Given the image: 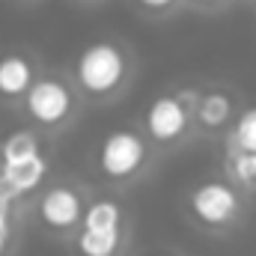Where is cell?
I'll use <instances>...</instances> for the list:
<instances>
[{
	"instance_id": "obj_7",
	"label": "cell",
	"mask_w": 256,
	"mask_h": 256,
	"mask_svg": "<svg viewBox=\"0 0 256 256\" xmlns=\"http://www.w3.org/2000/svg\"><path fill=\"white\" fill-rule=\"evenodd\" d=\"M42 218L51 226H72L80 218V200L68 188H54L42 200Z\"/></svg>"
},
{
	"instance_id": "obj_10",
	"label": "cell",
	"mask_w": 256,
	"mask_h": 256,
	"mask_svg": "<svg viewBox=\"0 0 256 256\" xmlns=\"http://www.w3.org/2000/svg\"><path fill=\"white\" fill-rule=\"evenodd\" d=\"M84 230H120V208L114 202H96L84 214Z\"/></svg>"
},
{
	"instance_id": "obj_4",
	"label": "cell",
	"mask_w": 256,
	"mask_h": 256,
	"mask_svg": "<svg viewBox=\"0 0 256 256\" xmlns=\"http://www.w3.org/2000/svg\"><path fill=\"white\" fill-rule=\"evenodd\" d=\"M191 206L194 212L208 224H226L238 212V200H236L232 188H226L220 182H208V185L196 188L191 196Z\"/></svg>"
},
{
	"instance_id": "obj_6",
	"label": "cell",
	"mask_w": 256,
	"mask_h": 256,
	"mask_svg": "<svg viewBox=\"0 0 256 256\" xmlns=\"http://www.w3.org/2000/svg\"><path fill=\"white\" fill-rule=\"evenodd\" d=\"M45 176V161L42 155H30V158H18V161H3V185L9 191H30L42 182Z\"/></svg>"
},
{
	"instance_id": "obj_1",
	"label": "cell",
	"mask_w": 256,
	"mask_h": 256,
	"mask_svg": "<svg viewBox=\"0 0 256 256\" xmlns=\"http://www.w3.org/2000/svg\"><path fill=\"white\" fill-rule=\"evenodd\" d=\"M122 72H126L122 54L108 42L86 48L80 54V63H78V78L90 92H110L122 80Z\"/></svg>"
},
{
	"instance_id": "obj_14",
	"label": "cell",
	"mask_w": 256,
	"mask_h": 256,
	"mask_svg": "<svg viewBox=\"0 0 256 256\" xmlns=\"http://www.w3.org/2000/svg\"><path fill=\"white\" fill-rule=\"evenodd\" d=\"M232 170H236V176L244 179V182L256 179V152H244V149H242V152L232 158Z\"/></svg>"
},
{
	"instance_id": "obj_3",
	"label": "cell",
	"mask_w": 256,
	"mask_h": 256,
	"mask_svg": "<svg viewBox=\"0 0 256 256\" xmlns=\"http://www.w3.org/2000/svg\"><path fill=\"white\" fill-rule=\"evenodd\" d=\"M27 108L39 122H60L72 108V98H68V90L63 84L39 80V84L27 86Z\"/></svg>"
},
{
	"instance_id": "obj_5",
	"label": "cell",
	"mask_w": 256,
	"mask_h": 256,
	"mask_svg": "<svg viewBox=\"0 0 256 256\" xmlns=\"http://www.w3.org/2000/svg\"><path fill=\"white\" fill-rule=\"evenodd\" d=\"M146 126L152 131V137L158 140H173L185 131V108L179 104V98H158L149 114H146Z\"/></svg>"
},
{
	"instance_id": "obj_9",
	"label": "cell",
	"mask_w": 256,
	"mask_h": 256,
	"mask_svg": "<svg viewBox=\"0 0 256 256\" xmlns=\"http://www.w3.org/2000/svg\"><path fill=\"white\" fill-rule=\"evenodd\" d=\"M78 244L84 256H114L120 244V230H84Z\"/></svg>"
},
{
	"instance_id": "obj_15",
	"label": "cell",
	"mask_w": 256,
	"mask_h": 256,
	"mask_svg": "<svg viewBox=\"0 0 256 256\" xmlns=\"http://www.w3.org/2000/svg\"><path fill=\"white\" fill-rule=\"evenodd\" d=\"M6 238H9V224H6V200L0 196V250H3V244H6Z\"/></svg>"
},
{
	"instance_id": "obj_2",
	"label": "cell",
	"mask_w": 256,
	"mask_h": 256,
	"mask_svg": "<svg viewBox=\"0 0 256 256\" xmlns=\"http://www.w3.org/2000/svg\"><path fill=\"white\" fill-rule=\"evenodd\" d=\"M143 140L137 134H128V131H116L104 140V149H102V167L108 176H128L134 173L140 164H143Z\"/></svg>"
},
{
	"instance_id": "obj_13",
	"label": "cell",
	"mask_w": 256,
	"mask_h": 256,
	"mask_svg": "<svg viewBox=\"0 0 256 256\" xmlns=\"http://www.w3.org/2000/svg\"><path fill=\"white\" fill-rule=\"evenodd\" d=\"M236 143L244 152H256V108L242 114V120L236 126Z\"/></svg>"
},
{
	"instance_id": "obj_16",
	"label": "cell",
	"mask_w": 256,
	"mask_h": 256,
	"mask_svg": "<svg viewBox=\"0 0 256 256\" xmlns=\"http://www.w3.org/2000/svg\"><path fill=\"white\" fill-rule=\"evenodd\" d=\"M143 6H152V9H158V6H167V3H173V0H140Z\"/></svg>"
},
{
	"instance_id": "obj_8",
	"label": "cell",
	"mask_w": 256,
	"mask_h": 256,
	"mask_svg": "<svg viewBox=\"0 0 256 256\" xmlns=\"http://www.w3.org/2000/svg\"><path fill=\"white\" fill-rule=\"evenodd\" d=\"M33 84V68L24 57H6L0 60V92L3 96H18L27 92Z\"/></svg>"
},
{
	"instance_id": "obj_11",
	"label": "cell",
	"mask_w": 256,
	"mask_h": 256,
	"mask_svg": "<svg viewBox=\"0 0 256 256\" xmlns=\"http://www.w3.org/2000/svg\"><path fill=\"white\" fill-rule=\"evenodd\" d=\"M39 152V143L30 131H18L3 143V161H18V158H30Z\"/></svg>"
},
{
	"instance_id": "obj_12",
	"label": "cell",
	"mask_w": 256,
	"mask_h": 256,
	"mask_svg": "<svg viewBox=\"0 0 256 256\" xmlns=\"http://www.w3.org/2000/svg\"><path fill=\"white\" fill-rule=\"evenodd\" d=\"M230 116V98L226 96H206L200 102V120L206 126H224V120Z\"/></svg>"
}]
</instances>
